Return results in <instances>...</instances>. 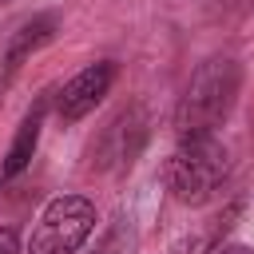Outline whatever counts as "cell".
<instances>
[{"mask_svg": "<svg viewBox=\"0 0 254 254\" xmlns=\"http://www.w3.org/2000/svg\"><path fill=\"white\" fill-rule=\"evenodd\" d=\"M214 254H254V250L242 246V242H230V246H222V250H214Z\"/></svg>", "mask_w": 254, "mask_h": 254, "instance_id": "cell-8", "label": "cell"}, {"mask_svg": "<svg viewBox=\"0 0 254 254\" xmlns=\"http://www.w3.org/2000/svg\"><path fill=\"white\" fill-rule=\"evenodd\" d=\"M56 36V16L52 12H44V16H32L16 36H12V44H8V52H4V75H12L32 52H40L48 40Z\"/></svg>", "mask_w": 254, "mask_h": 254, "instance_id": "cell-5", "label": "cell"}, {"mask_svg": "<svg viewBox=\"0 0 254 254\" xmlns=\"http://www.w3.org/2000/svg\"><path fill=\"white\" fill-rule=\"evenodd\" d=\"M40 127H44V103L32 107V111L20 119V127H16V135H12V147H8V155H4V167H0L4 179H16V175L32 163L36 143H40Z\"/></svg>", "mask_w": 254, "mask_h": 254, "instance_id": "cell-6", "label": "cell"}, {"mask_svg": "<svg viewBox=\"0 0 254 254\" xmlns=\"http://www.w3.org/2000/svg\"><path fill=\"white\" fill-rule=\"evenodd\" d=\"M95 230V206L83 194H60L40 210L24 254H75Z\"/></svg>", "mask_w": 254, "mask_h": 254, "instance_id": "cell-3", "label": "cell"}, {"mask_svg": "<svg viewBox=\"0 0 254 254\" xmlns=\"http://www.w3.org/2000/svg\"><path fill=\"white\" fill-rule=\"evenodd\" d=\"M111 79H115V64L111 60H99V64H87L79 75H71L60 95H56V111L64 123H75L83 119L87 111H95V103L111 91Z\"/></svg>", "mask_w": 254, "mask_h": 254, "instance_id": "cell-4", "label": "cell"}, {"mask_svg": "<svg viewBox=\"0 0 254 254\" xmlns=\"http://www.w3.org/2000/svg\"><path fill=\"white\" fill-rule=\"evenodd\" d=\"M238 87H242V67L234 60H226V56L206 60L179 95V107H175L179 143L214 135V127H222V119L230 115V107L238 99Z\"/></svg>", "mask_w": 254, "mask_h": 254, "instance_id": "cell-1", "label": "cell"}, {"mask_svg": "<svg viewBox=\"0 0 254 254\" xmlns=\"http://www.w3.org/2000/svg\"><path fill=\"white\" fill-rule=\"evenodd\" d=\"M226 171H230V159L214 135L183 139L175 155L167 159V187L179 202H206L222 187Z\"/></svg>", "mask_w": 254, "mask_h": 254, "instance_id": "cell-2", "label": "cell"}, {"mask_svg": "<svg viewBox=\"0 0 254 254\" xmlns=\"http://www.w3.org/2000/svg\"><path fill=\"white\" fill-rule=\"evenodd\" d=\"M0 254H20V238L8 226H0Z\"/></svg>", "mask_w": 254, "mask_h": 254, "instance_id": "cell-7", "label": "cell"}]
</instances>
